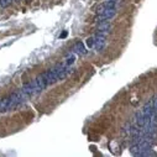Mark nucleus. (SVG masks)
I'll return each instance as SVG.
<instances>
[{"label": "nucleus", "mask_w": 157, "mask_h": 157, "mask_svg": "<svg viewBox=\"0 0 157 157\" xmlns=\"http://www.w3.org/2000/svg\"><path fill=\"white\" fill-rule=\"evenodd\" d=\"M27 98L23 94L21 90H19L16 93H13L11 95H9L6 98H3L0 100V111L4 113V111H9V110H13L14 108L19 107L21 103H24Z\"/></svg>", "instance_id": "1"}, {"label": "nucleus", "mask_w": 157, "mask_h": 157, "mask_svg": "<svg viewBox=\"0 0 157 157\" xmlns=\"http://www.w3.org/2000/svg\"><path fill=\"white\" fill-rule=\"evenodd\" d=\"M151 139H143L140 141H136L131 146V153L134 156H147L151 150Z\"/></svg>", "instance_id": "2"}, {"label": "nucleus", "mask_w": 157, "mask_h": 157, "mask_svg": "<svg viewBox=\"0 0 157 157\" xmlns=\"http://www.w3.org/2000/svg\"><path fill=\"white\" fill-rule=\"evenodd\" d=\"M116 10L118 9H110V10H105V11L98 13L95 16V21L97 23H101V21H110V20L116 15Z\"/></svg>", "instance_id": "3"}, {"label": "nucleus", "mask_w": 157, "mask_h": 157, "mask_svg": "<svg viewBox=\"0 0 157 157\" xmlns=\"http://www.w3.org/2000/svg\"><path fill=\"white\" fill-rule=\"evenodd\" d=\"M93 37H94V47L93 48L95 51H103L104 47L107 46V35L97 32Z\"/></svg>", "instance_id": "4"}, {"label": "nucleus", "mask_w": 157, "mask_h": 157, "mask_svg": "<svg viewBox=\"0 0 157 157\" xmlns=\"http://www.w3.org/2000/svg\"><path fill=\"white\" fill-rule=\"evenodd\" d=\"M119 6V0H107V2H103L98 9H97V14L105 11V10H110V9H118Z\"/></svg>", "instance_id": "5"}, {"label": "nucleus", "mask_w": 157, "mask_h": 157, "mask_svg": "<svg viewBox=\"0 0 157 157\" xmlns=\"http://www.w3.org/2000/svg\"><path fill=\"white\" fill-rule=\"evenodd\" d=\"M111 30V24L110 21H101L98 23V29H97V32L98 34H103V35H108Z\"/></svg>", "instance_id": "6"}, {"label": "nucleus", "mask_w": 157, "mask_h": 157, "mask_svg": "<svg viewBox=\"0 0 157 157\" xmlns=\"http://www.w3.org/2000/svg\"><path fill=\"white\" fill-rule=\"evenodd\" d=\"M72 52L76 55H79V56H84L87 53V48L84 47V45H83L82 42H77L74 46H73Z\"/></svg>", "instance_id": "7"}, {"label": "nucleus", "mask_w": 157, "mask_h": 157, "mask_svg": "<svg viewBox=\"0 0 157 157\" xmlns=\"http://www.w3.org/2000/svg\"><path fill=\"white\" fill-rule=\"evenodd\" d=\"M74 61H76V56H74V55H71L69 57H67V58H66L65 63H66V65H68V66H72L73 63H74Z\"/></svg>", "instance_id": "8"}, {"label": "nucleus", "mask_w": 157, "mask_h": 157, "mask_svg": "<svg viewBox=\"0 0 157 157\" xmlns=\"http://www.w3.org/2000/svg\"><path fill=\"white\" fill-rule=\"evenodd\" d=\"M87 46H88V48H93L94 47V37L92 36V37H89V38H87Z\"/></svg>", "instance_id": "9"}, {"label": "nucleus", "mask_w": 157, "mask_h": 157, "mask_svg": "<svg viewBox=\"0 0 157 157\" xmlns=\"http://www.w3.org/2000/svg\"><path fill=\"white\" fill-rule=\"evenodd\" d=\"M156 121H157V116H156Z\"/></svg>", "instance_id": "10"}]
</instances>
